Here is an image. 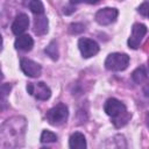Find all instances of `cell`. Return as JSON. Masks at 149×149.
<instances>
[{
  "label": "cell",
  "mask_w": 149,
  "mask_h": 149,
  "mask_svg": "<svg viewBox=\"0 0 149 149\" xmlns=\"http://www.w3.org/2000/svg\"><path fill=\"white\" fill-rule=\"evenodd\" d=\"M3 79V74H2V71L0 70V83H1V80Z\"/></svg>",
  "instance_id": "cell-23"
},
{
  "label": "cell",
  "mask_w": 149,
  "mask_h": 149,
  "mask_svg": "<svg viewBox=\"0 0 149 149\" xmlns=\"http://www.w3.org/2000/svg\"><path fill=\"white\" fill-rule=\"evenodd\" d=\"M48 19L43 15H37V17L34 21V33L36 35H44L48 33Z\"/></svg>",
  "instance_id": "cell-11"
},
{
  "label": "cell",
  "mask_w": 149,
  "mask_h": 149,
  "mask_svg": "<svg viewBox=\"0 0 149 149\" xmlns=\"http://www.w3.org/2000/svg\"><path fill=\"white\" fill-rule=\"evenodd\" d=\"M147 34V27L142 23H135L132 28V34L128 38V45L132 49H137Z\"/></svg>",
  "instance_id": "cell-5"
},
{
  "label": "cell",
  "mask_w": 149,
  "mask_h": 149,
  "mask_svg": "<svg viewBox=\"0 0 149 149\" xmlns=\"http://www.w3.org/2000/svg\"><path fill=\"white\" fill-rule=\"evenodd\" d=\"M33 45H34V41L29 35H20L15 40V48L17 50L29 51V50H31Z\"/></svg>",
  "instance_id": "cell-10"
},
{
  "label": "cell",
  "mask_w": 149,
  "mask_h": 149,
  "mask_svg": "<svg viewBox=\"0 0 149 149\" xmlns=\"http://www.w3.org/2000/svg\"><path fill=\"white\" fill-rule=\"evenodd\" d=\"M10 90H12V85L10 84H3V85L0 86V101L5 100L9 95Z\"/></svg>",
  "instance_id": "cell-18"
},
{
  "label": "cell",
  "mask_w": 149,
  "mask_h": 149,
  "mask_svg": "<svg viewBox=\"0 0 149 149\" xmlns=\"http://www.w3.org/2000/svg\"><path fill=\"white\" fill-rule=\"evenodd\" d=\"M57 141V136L56 134H54L52 132L49 130H43L41 134V142L42 143H50V142H55Z\"/></svg>",
  "instance_id": "cell-17"
},
{
  "label": "cell",
  "mask_w": 149,
  "mask_h": 149,
  "mask_svg": "<svg viewBox=\"0 0 149 149\" xmlns=\"http://www.w3.org/2000/svg\"><path fill=\"white\" fill-rule=\"evenodd\" d=\"M104 109H105L106 114L109 115V116H112V118H116V116L121 115L122 113H125V112L127 111L125 104L121 102L120 100L115 99V98L108 99V100L105 102Z\"/></svg>",
  "instance_id": "cell-7"
},
{
  "label": "cell",
  "mask_w": 149,
  "mask_h": 149,
  "mask_svg": "<svg viewBox=\"0 0 149 149\" xmlns=\"http://www.w3.org/2000/svg\"><path fill=\"white\" fill-rule=\"evenodd\" d=\"M78 48L83 55V57L85 58H88V57H92L94 55L98 54L99 51V45L95 41L93 40H90V38H80L78 41Z\"/></svg>",
  "instance_id": "cell-6"
},
{
  "label": "cell",
  "mask_w": 149,
  "mask_h": 149,
  "mask_svg": "<svg viewBox=\"0 0 149 149\" xmlns=\"http://www.w3.org/2000/svg\"><path fill=\"white\" fill-rule=\"evenodd\" d=\"M100 0H70L71 3H80V2H85V3H90V5H94L98 3Z\"/></svg>",
  "instance_id": "cell-21"
},
{
  "label": "cell",
  "mask_w": 149,
  "mask_h": 149,
  "mask_svg": "<svg viewBox=\"0 0 149 149\" xmlns=\"http://www.w3.org/2000/svg\"><path fill=\"white\" fill-rule=\"evenodd\" d=\"M132 78L136 84H141L147 79V71L144 66H140L137 68L133 73H132Z\"/></svg>",
  "instance_id": "cell-13"
},
{
  "label": "cell",
  "mask_w": 149,
  "mask_h": 149,
  "mask_svg": "<svg viewBox=\"0 0 149 149\" xmlns=\"http://www.w3.org/2000/svg\"><path fill=\"white\" fill-rule=\"evenodd\" d=\"M119 15V12L116 8H111V7H106V8H101L95 13V21L101 24V26H107L111 24L112 22H114L116 20Z\"/></svg>",
  "instance_id": "cell-4"
},
{
  "label": "cell",
  "mask_w": 149,
  "mask_h": 149,
  "mask_svg": "<svg viewBox=\"0 0 149 149\" xmlns=\"http://www.w3.org/2000/svg\"><path fill=\"white\" fill-rule=\"evenodd\" d=\"M29 8L35 15H42L44 13V6L41 0H30Z\"/></svg>",
  "instance_id": "cell-15"
},
{
  "label": "cell",
  "mask_w": 149,
  "mask_h": 149,
  "mask_svg": "<svg viewBox=\"0 0 149 149\" xmlns=\"http://www.w3.org/2000/svg\"><path fill=\"white\" fill-rule=\"evenodd\" d=\"M69 146H70V148H72V149H84V148H86V140H85V136H84L81 133H79V132L73 133V134L70 136Z\"/></svg>",
  "instance_id": "cell-12"
},
{
  "label": "cell",
  "mask_w": 149,
  "mask_h": 149,
  "mask_svg": "<svg viewBox=\"0 0 149 149\" xmlns=\"http://www.w3.org/2000/svg\"><path fill=\"white\" fill-rule=\"evenodd\" d=\"M2 49V36H1V34H0V50Z\"/></svg>",
  "instance_id": "cell-22"
},
{
  "label": "cell",
  "mask_w": 149,
  "mask_h": 149,
  "mask_svg": "<svg viewBox=\"0 0 149 149\" xmlns=\"http://www.w3.org/2000/svg\"><path fill=\"white\" fill-rule=\"evenodd\" d=\"M28 26H29V17L28 15L26 14H19L13 24H12V31L15 34V35H21L23 31H26L28 29Z\"/></svg>",
  "instance_id": "cell-9"
},
{
  "label": "cell",
  "mask_w": 149,
  "mask_h": 149,
  "mask_svg": "<svg viewBox=\"0 0 149 149\" xmlns=\"http://www.w3.org/2000/svg\"><path fill=\"white\" fill-rule=\"evenodd\" d=\"M129 64V56L127 54L113 52L109 54L105 61V68L109 71H123Z\"/></svg>",
  "instance_id": "cell-1"
},
{
  "label": "cell",
  "mask_w": 149,
  "mask_h": 149,
  "mask_svg": "<svg viewBox=\"0 0 149 149\" xmlns=\"http://www.w3.org/2000/svg\"><path fill=\"white\" fill-rule=\"evenodd\" d=\"M45 54L51 58V59H54V61H56V59H58V49H57V43L55 42V41H51L49 44H48V47L45 48Z\"/></svg>",
  "instance_id": "cell-16"
},
{
  "label": "cell",
  "mask_w": 149,
  "mask_h": 149,
  "mask_svg": "<svg viewBox=\"0 0 149 149\" xmlns=\"http://www.w3.org/2000/svg\"><path fill=\"white\" fill-rule=\"evenodd\" d=\"M130 118H132V114L126 111V112L122 113L121 115H119V116H116V118H113V123H114L115 127L120 128V127L125 126V125L130 120Z\"/></svg>",
  "instance_id": "cell-14"
},
{
  "label": "cell",
  "mask_w": 149,
  "mask_h": 149,
  "mask_svg": "<svg viewBox=\"0 0 149 149\" xmlns=\"http://www.w3.org/2000/svg\"><path fill=\"white\" fill-rule=\"evenodd\" d=\"M20 66H21L22 72L26 76L31 77V78L38 77L41 74V71H42V68H41L40 64H37L36 62H34L31 59H28V58H22L21 63H20Z\"/></svg>",
  "instance_id": "cell-8"
},
{
  "label": "cell",
  "mask_w": 149,
  "mask_h": 149,
  "mask_svg": "<svg viewBox=\"0 0 149 149\" xmlns=\"http://www.w3.org/2000/svg\"><path fill=\"white\" fill-rule=\"evenodd\" d=\"M27 91H28L29 94L34 95L38 100H48L51 95V90L43 81L29 83L27 85Z\"/></svg>",
  "instance_id": "cell-3"
},
{
  "label": "cell",
  "mask_w": 149,
  "mask_h": 149,
  "mask_svg": "<svg viewBox=\"0 0 149 149\" xmlns=\"http://www.w3.org/2000/svg\"><path fill=\"white\" fill-rule=\"evenodd\" d=\"M69 30L71 34H79L85 30V26L83 23H72V24H70Z\"/></svg>",
  "instance_id": "cell-19"
},
{
  "label": "cell",
  "mask_w": 149,
  "mask_h": 149,
  "mask_svg": "<svg viewBox=\"0 0 149 149\" xmlns=\"http://www.w3.org/2000/svg\"><path fill=\"white\" fill-rule=\"evenodd\" d=\"M148 8H149V7H148V2L146 1V2H143V3L139 7V13L142 14L143 16H147V15H148Z\"/></svg>",
  "instance_id": "cell-20"
},
{
  "label": "cell",
  "mask_w": 149,
  "mask_h": 149,
  "mask_svg": "<svg viewBox=\"0 0 149 149\" xmlns=\"http://www.w3.org/2000/svg\"><path fill=\"white\" fill-rule=\"evenodd\" d=\"M45 116H47V120L50 125L58 126V125L64 123L68 120L69 111L64 104H58L55 107H52L51 109H49L47 112Z\"/></svg>",
  "instance_id": "cell-2"
}]
</instances>
